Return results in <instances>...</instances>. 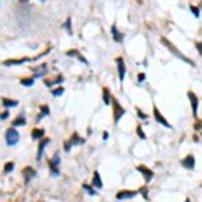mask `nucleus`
Listing matches in <instances>:
<instances>
[{"label": "nucleus", "mask_w": 202, "mask_h": 202, "mask_svg": "<svg viewBox=\"0 0 202 202\" xmlns=\"http://www.w3.org/2000/svg\"><path fill=\"white\" fill-rule=\"evenodd\" d=\"M162 43L164 44V46L167 47V50H168V51H171V53L174 54V55H175L176 58H179V59H182L183 62H186V63H189V65H191V66L195 65V63H194V62L191 61V59H189V58L186 57V55H183V54L180 53L179 50H178V48H176L175 46H174V44L171 43V42H168V40H167L166 38H162Z\"/></svg>", "instance_id": "1"}, {"label": "nucleus", "mask_w": 202, "mask_h": 202, "mask_svg": "<svg viewBox=\"0 0 202 202\" xmlns=\"http://www.w3.org/2000/svg\"><path fill=\"white\" fill-rule=\"evenodd\" d=\"M112 104H113V110H114V123L117 124L120 121V119L125 114V109L121 106V104L119 102L117 98H113V97H112Z\"/></svg>", "instance_id": "2"}, {"label": "nucleus", "mask_w": 202, "mask_h": 202, "mask_svg": "<svg viewBox=\"0 0 202 202\" xmlns=\"http://www.w3.org/2000/svg\"><path fill=\"white\" fill-rule=\"evenodd\" d=\"M5 141L8 145H15L19 141V132L15 128H8L5 132Z\"/></svg>", "instance_id": "3"}, {"label": "nucleus", "mask_w": 202, "mask_h": 202, "mask_svg": "<svg viewBox=\"0 0 202 202\" xmlns=\"http://www.w3.org/2000/svg\"><path fill=\"white\" fill-rule=\"evenodd\" d=\"M50 170H51V174L53 175H59V164H61V159H59V154L55 152L53 156V159H50Z\"/></svg>", "instance_id": "4"}, {"label": "nucleus", "mask_w": 202, "mask_h": 202, "mask_svg": "<svg viewBox=\"0 0 202 202\" xmlns=\"http://www.w3.org/2000/svg\"><path fill=\"white\" fill-rule=\"evenodd\" d=\"M187 96H189V100H190V104H191V108H193V116L194 119H197V113H198V104H199V101H198V97L195 96V93L191 92L190 90L187 93Z\"/></svg>", "instance_id": "5"}, {"label": "nucleus", "mask_w": 202, "mask_h": 202, "mask_svg": "<svg viewBox=\"0 0 202 202\" xmlns=\"http://www.w3.org/2000/svg\"><path fill=\"white\" fill-rule=\"evenodd\" d=\"M116 63H117V71H119V79L120 82L124 81V77H125V73H127V69H125V63H124V59L121 57L116 58Z\"/></svg>", "instance_id": "6"}, {"label": "nucleus", "mask_w": 202, "mask_h": 202, "mask_svg": "<svg viewBox=\"0 0 202 202\" xmlns=\"http://www.w3.org/2000/svg\"><path fill=\"white\" fill-rule=\"evenodd\" d=\"M154 117H155V120H156L158 123H160L162 125H164L166 128H171L170 123H167V120L162 116V113L159 112V109H158V106H156V105H154Z\"/></svg>", "instance_id": "7"}, {"label": "nucleus", "mask_w": 202, "mask_h": 202, "mask_svg": "<svg viewBox=\"0 0 202 202\" xmlns=\"http://www.w3.org/2000/svg\"><path fill=\"white\" fill-rule=\"evenodd\" d=\"M137 194V191H133V190H121L116 194V198L117 199H131Z\"/></svg>", "instance_id": "8"}, {"label": "nucleus", "mask_w": 202, "mask_h": 202, "mask_svg": "<svg viewBox=\"0 0 202 202\" xmlns=\"http://www.w3.org/2000/svg\"><path fill=\"white\" fill-rule=\"evenodd\" d=\"M180 164H182L184 168H187V170H193L194 166H195V159H194L193 155H187L184 159L180 160Z\"/></svg>", "instance_id": "9"}, {"label": "nucleus", "mask_w": 202, "mask_h": 202, "mask_svg": "<svg viewBox=\"0 0 202 202\" xmlns=\"http://www.w3.org/2000/svg\"><path fill=\"white\" fill-rule=\"evenodd\" d=\"M136 170H137L139 172H141V174H143V176H144V179L147 180V182H149V180L152 179V176H154V172L151 171L148 167L143 166V164H141V166H137Z\"/></svg>", "instance_id": "10"}, {"label": "nucleus", "mask_w": 202, "mask_h": 202, "mask_svg": "<svg viewBox=\"0 0 202 202\" xmlns=\"http://www.w3.org/2000/svg\"><path fill=\"white\" fill-rule=\"evenodd\" d=\"M35 174H36L35 170L31 168V167H24L22 171V175L24 176V182H26V183H28V180H30L32 176H35Z\"/></svg>", "instance_id": "11"}, {"label": "nucleus", "mask_w": 202, "mask_h": 202, "mask_svg": "<svg viewBox=\"0 0 202 202\" xmlns=\"http://www.w3.org/2000/svg\"><path fill=\"white\" fill-rule=\"evenodd\" d=\"M50 139L48 137H46V139H43V140L39 143V147H38V155H36V160H40L42 159V156H43V151H44V147L50 143Z\"/></svg>", "instance_id": "12"}, {"label": "nucleus", "mask_w": 202, "mask_h": 202, "mask_svg": "<svg viewBox=\"0 0 202 202\" xmlns=\"http://www.w3.org/2000/svg\"><path fill=\"white\" fill-rule=\"evenodd\" d=\"M112 35H113V40H116L117 43H121V42L124 40L123 34H121V32L117 30L116 24H113V26H112Z\"/></svg>", "instance_id": "13"}, {"label": "nucleus", "mask_w": 202, "mask_h": 202, "mask_svg": "<svg viewBox=\"0 0 202 202\" xmlns=\"http://www.w3.org/2000/svg\"><path fill=\"white\" fill-rule=\"evenodd\" d=\"M92 186L93 187H97V189H101V187H102V180H101V176H100V174H98V171H94V174H93Z\"/></svg>", "instance_id": "14"}, {"label": "nucleus", "mask_w": 202, "mask_h": 202, "mask_svg": "<svg viewBox=\"0 0 202 202\" xmlns=\"http://www.w3.org/2000/svg\"><path fill=\"white\" fill-rule=\"evenodd\" d=\"M85 143V139L78 136V133H73V136L70 139V144L71 145H81Z\"/></svg>", "instance_id": "15"}, {"label": "nucleus", "mask_w": 202, "mask_h": 202, "mask_svg": "<svg viewBox=\"0 0 202 202\" xmlns=\"http://www.w3.org/2000/svg\"><path fill=\"white\" fill-rule=\"evenodd\" d=\"M43 135H44L43 128H35V129H32V132H31V136H32L34 140H38L40 137H43Z\"/></svg>", "instance_id": "16"}, {"label": "nucleus", "mask_w": 202, "mask_h": 202, "mask_svg": "<svg viewBox=\"0 0 202 202\" xmlns=\"http://www.w3.org/2000/svg\"><path fill=\"white\" fill-rule=\"evenodd\" d=\"M28 59H30V58H23V59H9V61H4L3 63H4L5 66H11V65H22V63L27 62Z\"/></svg>", "instance_id": "17"}, {"label": "nucleus", "mask_w": 202, "mask_h": 202, "mask_svg": "<svg viewBox=\"0 0 202 202\" xmlns=\"http://www.w3.org/2000/svg\"><path fill=\"white\" fill-rule=\"evenodd\" d=\"M104 92H102V98H104V102H105L106 105H109L110 102H112V96H110V92L108 88H104L102 89Z\"/></svg>", "instance_id": "18"}, {"label": "nucleus", "mask_w": 202, "mask_h": 202, "mask_svg": "<svg viewBox=\"0 0 202 202\" xmlns=\"http://www.w3.org/2000/svg\"><path fill=\"white\" fill-rule=\"evenodd\" d=\"M24 124H26V119H24V116H23V113H22L18 119L13 120L12 125H13V127H18V125H24Z\"/></svg>", "instance_id": "19"}, {"label": "nucleus", "mask_w": 202, "mask_h": 202, "mask_svg": "<svg viewBox=\"0 0 202 202\" xmlns=\"http://www.w3.org/2000/svg\"><path fill=\"white\" fill-rule=\"evenodd\" d=\"M3 105L7 106V108H12V106L18 105V101H15V100H7V98H4V100H3Z\"/></svg>", "instance_id": "20"}, {"label": "nucleus", "mask_w": 202, "mask_h": 202, "mask_svg": "<svg viewBox=\"0 0 202 202\" xmlns=\"http://www.w3.org/2000/svg\"><path fill=\"white\" fill-rule=\"evenodd\" d=\"M40 110H42V113L38 116V120L42 119V117H44V116H47V114L50 113V109H48L47 105H42V106H40Z\"/></svg>", "instance_id": "21"}, {"label": "nucleus", "mask_w": 202, "mask_h": 202, "mask_svg": "<svg viewBox=\"0 0 202 202\" xmlns=\"http://www.w3.org/2000/svg\"><path fill=\"white\" fill-rule=\"evenodd\" d=\"M82 187H83V190H86V191H88L89 195H96V194H97V191L94 190V187H93V186H89V184H83Z\"/></svg>", "instance_id": "22"}, {"label": "nucleus", "mask_w": 202, "mask_h": 202, "mask_svg": "<svg viewBox=\"0 0 202 202\" xmlns=\"http://www.w3.org/2000/svg\"><path fill=\"white\" fill-rule=\"evenodd\" d=\"M63 92H65L63 88H57V89H54V90H51V94H53L54 97H58V96H62Z\"/></svg>", "instance_id": "23"}, {"label": "nucleus", "mask_w": 202, "mask_h": 202, "mask_svg": "<svg viewBox=\"0 0 202 202\" xmlns=\"http://www.w3.org/2000/svg\"><path fill=\"white\" fill-rule=\"evenodd\" d=\"M20 83H22L23 86H31L34 83V78H24L20 81Z\"/></svg>", "instance_id": "24"}, {"label": "nucleus", "mask_w": 202, "mask_h": 202, "mask_svg": "<svg viewBox=\"0 0 202 202\" xmlns=\"http://www.w3.org/2000/svg\"><path fill=\"white\" fill-rule=\"evenodd\" d=\"M136 133L139 135V137L140 139H143V140H145V135H144V131H143V128H141V125H137V128H136Z\"/></svg>", "instance_id": "25"}, {"label": "nucleus", "mask_w": 202, "mask_h": 202, "mask_svg": "<svg viewBox=\"0 0 202 202\" xmlns=\"http://www.w3.org/2000/svg\"><path fill=\"white\" fill-rule=\"evenodd\" d=\"M62 81H63V77H58L55 81H51V82H50V81H46L44 83H46L47 86H53V85H55V83H59V82H62Z\"/></svg>", "instance_id": "26"}, {"label": "nucleus", "mask_w": 202, "mask_h": 202, "mask_svg": "<svg viewBox=\"0 0 202 202\" xmlns=\"http://www.w3.org/2000/svg\"><path fill=\"white\" fill-rule=\"evenodd\" d=\"M70 23H71V19L67 18V19H66V22H65V28L67 30L69 34H73V30H71V27H70Z\"/></svg>", "instance_id": "27"}, {"label": "nucleus", "mask_w": 202, "mask_h": 202, "mask_svg": "<svg viewBox=\"0 0 202 202\" xmlns=\"http://www.w3.org/2000/svg\"><path fill=\"white\" fill-rule=\"evenodd\" d=\"M13 170V163L12 162H8L5 163V167H4V171L5 172H11Z\"/></svg>", "instance_id": "28"}, {"label": "nucleus", "mask_w": 202, "mask_h": 202, "mask_svg": "<svg viewBox=\"0 0 202 202\" xmlns=\"http://www.w3.org/2000/svg\"><path fill=\"white\" fill-rule=\"evenodd\" d=\"M136 113H137V116H139V119H141V120H145L147 117H148V114H145V113H143L139 108H136Z\"/></svg>", "instance_id": "29"}, {"label": "nucleus", "mask_w": 202, "mask_h": 202, "mask_svg": "<svg viewBox=\"0 0 202 202\" xmlns=\"http://www.w3.org/2000/svg\"><path fill=\"white\" fill-rule=\"evenodd\" d=\"M190 11L194 13V16H195V18H198V16H199V9H198L197 7H194V5H190Z\"/></svg>", "instance_id": "30"}, {"label": "nucleus", "mask_w": 202, "mask_h": 202, "mask_svg": "<svg viewBox=\"0 0 202 202\" xmlns=\"http://www.w3.org/2000/svg\"><path fill=\"white\" fill-rule=\"evenodd\" d=\"M144 79H145V74H144V73H139V74H137V81H139V82H143Z\"/></svg>", "instance_id": "31"}, {"label": "nucleus", "mask_w": 202, "mask_h": 202, "mask_svg": "<svg viewBox=\"0 0 202 202\" xmlns=\"http://www.w3.org/2000/svg\"><path fill=\"white\" fill-rule=\"evenodd\" d=\"M8 116H9V112H8V110H5L4 113H1V114H0V120H4V119H7Z\"/></svg>", "instance_id": "32"}, {"label": "nucleus", "mask_w": 202, "mask_h": 202, "mask_svg": "<svg viewBox=\"0 0 202 202\" xmlns=\"http://www.w3.org/2000/svg\"><path fill=\"white\" fill-rule=\"evenodd\" d=\"M140 193L143 194V197H144V199H148V195H147V189H145V187H143V189L140 190Z\"/></svg>", "instance_id": "33"}, {"label": "nucleus", "mask_w": 202, "mask_h": 202, "mask_svg": "<svg viewBox=\"0 0 202 202\" xmlns=\"http://www.w3.org/2000/svg\"><path fill=\"white\" fill-rule=\"evenodd\" d=\"M66 54H67V55H70V57H71V55H77V57H78V51H77V50H70V51H67Z\"/></svg>", "instance_id": "34"}, {"label": "nucleus", "mask_w": 202, "mask_h": 202, "mask_svg": "<svg viewBox=\"0 0 202 202\" xmlns=\"http://www.w3.org/2000/svg\"><path fill=\"white\" fill-rule=\"evenodd\" d=\"M195 46H197V48H198V51H199V54L202 55V43H201V42H197V43H195Z\"/></svg>", "instance_id": "35"}, {"label": "nucleus", "mask_w": 202, "mask_h": 202, "mask_svg": "<svg viewBox=\"0 0 202 202\" xmlns=\"http://www.w3.org/2000/svg\"><path fill=\"white\" fill-rule=\"evenodd\" d=\"M70 147H71L70 141H66L65 143V151H70Z\"/></svg>", "instance_id": "36"}, {"label": "nucleus", "mask_w": 202, "mask_h": 202, "mask_svg": "<svg viewBox=\"0 0 202 202\" xmlns=\"http://www.w3.org/2000/svg\"><path fill=\"white\" fill-rule=\"evenodd\" d=\"M108 136H109V135H108V132H104V135H102V139H104V140H106V139H108Z\"/></svg>", "instance_id": "37"}, {"label": "nucleus", "mask_w": 202, "mask_h": 202, "mask_svg": "<svg viewBox=\"0 0 202 202\" xmlns=\"http://www.w3.org/2000/svg\"><path fill=\"white\" fill-rule=\"evenodd\" d=\"M186 202H189V199H187V201H186Z\"/></svg>", "instance_id": "38"}, {"label": "nucleus", "mask_w": 202, "mask_h": 202, "mask_svg": "<svg viewBox=\"0 0 202 202\" xmlns=\"http://www.w3.org/2000/svg\"><path fill=\"white\" fill-rule=\"evenodd\" d=\"M42 1H44V0H42Z\"/></svg>", "instance_id": "39"}, {"label": "nucleus", "mask_w": 202, "mask_h": 202, "mask_svg": "<svg viewBox=\"0 0 202 202\" xmlns=\"http://www.w3.org/2000/svg\"><path fill=\"white\" fill-rule=\"evenodd\" d=\"M201 187H202V186H201Z\"/></svg>", "instance_id": "40"}]
</instances>
